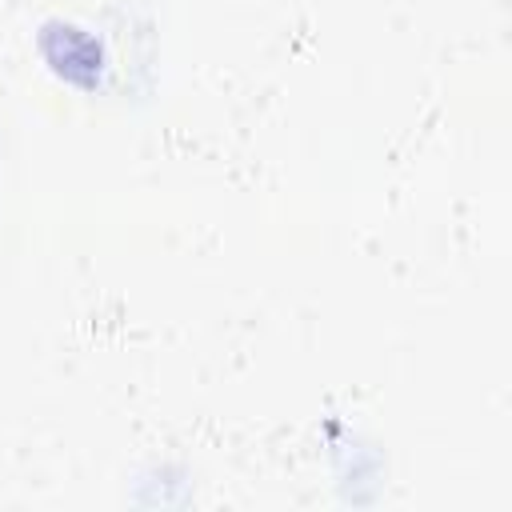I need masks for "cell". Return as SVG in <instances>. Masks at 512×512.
<instances>
[{
  "label": "cell",
  "instance_id": "cell-1",
  "mask_svg": "<svg viewBox=\"0 0 512 512\" xmlns=\"http://www.w3.org/2000/svg\"><path fill=\"white\" fill-rule=\"evenodd\" d=\"M36 44H40L44 60L52 64V72L64 76L68 84H76V88H96L100 84V76H104V44L88 28H80L72 20H48L40 28Z\"/></svg>",
  "mask_w": 512,
  "mask_h": 512
}]
</instances>
